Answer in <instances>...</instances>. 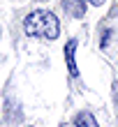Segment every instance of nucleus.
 <instances>
[{"instance_id":"20e7f679","label":"nucleus","mask_w":118,"mask_h":127,"mask_svg":"<svg viewBox=\"0 0 118 127\" xmlns=\"http://www.w3.org/2000/svg\"><path fill=\"white\" fill-rule=\"evenodd\" d=\"M74 127H100L97 120H95L93 113H88V111H81V113L74 118Z\"/></svg>"},{"instance_id":"0eeeda50","label":"nucleus","mask_w":118,"mask_h":127,"mask_svg":"<svg viewBox=\"0 0 118 127\" xmlns=\"http://www.w3.org/2000/svg\"><path fill=\"white\" fill-rule=\"evenodd\" d=\"M114 90H116V95H118V81H116V86H114Z\"/></svg>"},{"instance_id":"f03ea898","label":"nucleus","mask_w":118,"mask_h":127,"mask_svg":"<svg viewBox=\"0 0 118 127\" xmlns=\"http://www.w3.org/2000/svg\"><path fill=\"white\" fill-rule=\"evenodd\" d=\"M74 53H77V39H70L65 44V58H67V67H70V74L72 76H79V69H77V63H74Z\"/></svg>"},{"instance_id":"423d86ee","label":"nucleus","mask_w":118,"mask_h":127,"mask_svg":"<svg viewBox=\"0 0 118 127\" xmlns=\"http://www.w3.org/2000/svg\"><path fill=\"white\" fill-rule=\"evenodd\" d=\"M90 5H104V0H88Z\"/></svg>"},{"instance_id":"f257e3e1","label":"nucleus","mask_w":118,"mask_h":127,"mask_svg":"<svg viewBox=\"0 0 118 127\" xmlns=\"http://www.w3.org/2000/svg\"><path fill=\"white\" fill-rule=\"evenodd\" d=\"M23 30L28 37H44V39H56L60 35V21H58L56 14L51 12H33L28 14L23 21Z\"/></svg>"},{"instance_id":"7ed1b4c3","label":"nucleus","mask_w":118,"mask_h":127,"mask_svg":"<svg viewBox=\"0 0 118 127\" xmlns=\"http://www.w3.org/2000/svg\"><path fill=\"white\" fill-rule=\"evenodd\" d=\"M63 7L67 14H72L77 19H81L86 14V0H63Z\"/></svg>"},{"instance_id":"39448f33","label":"nucleus","mask_w":118,"mask_h":127,"mask_svg":"<svg viewBox=\"0 0 118 127\" xmlns=\"http://www.w3.org/2000/svg\"><path fill=\"white\" fill-rule=\"evenodd\" d=\"M109 37H111V32H109V30L102 32V46H107V44H109Z\"/></svg>"}]
</instances>
